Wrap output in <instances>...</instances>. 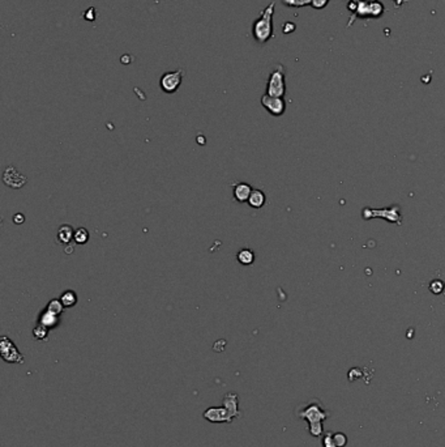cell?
<instances>
[{
	"instance_id": "1",
	"label": "cell",
	"mask_w": 445,
	"mask_h": 447,
	"mask_svg": "<svg viewBox=\"0 0 445 447\" xmlns=\"http://www.w3.org/2000/svg\"><path fill=\"white\" fill-rule=\"evenodd\" d=\"M297 416L308 422L309 434L312 437H320L324 432L322 422L331 416V412L325 409L324 405L315 399L311 403H304L299 405V408L297 409Z\"/></svg>"
},
{
	"instance_id": "12",
	"label": "cell",
	"mask_w": 445,
	"mask_h": 447,
	"mask_svg": "<svg viewBox=\"0 0 445 447\" xmlns=\"http://www.w3.org/2000/svg\"><path fill=\"white\" fill-rule=\"evenodd\" d=\"M366 211L370 212L371 214H367V216H365V218L384 216V217H387L389 221L397 222L398 225H399V222H401V214H399L398 207H393V208H389V209H381V211H374V209H366Z\"/></svg>"
},
{
	"instance_id": "4",
	"label": "cell",
	"mask_w": 445,
	"mask_h": 447,
	"mask_svg": "<svg viewBox=\"0 0 445 447\" xmlns=\"http://www.w3.org/2000/svg\"><path fill=\"white\" fill-rule=\"evenodd\" d=\"M286 93V83H285V68L282 64H277L275 68L270 72L268 84H266V93L272 97H281L284 98Z\"/></svg>"
},
{
	"instance_id": "5",
	"label": "cell",
	"mask_w": 445,
	"mask_h": 447,
	"mask_svg": "<svg viewBox=\"0 0 445 447\" xmlns=\"http://www.w3.org/2000/svg\"><path fill=\"white\" fill-rule=\"evenodd\" d=\"M0 354L2 358L8 363H24L25 361L21 352L8 336H2L0 339Z\"/></svg>"
},
{
	"instance_id": "11",
	"label": "cell",
	"mask_w": 445,
	"mask_h": 447,
	"mask_svg": "<svg viewBox=\"0 0 445 447\" xmlns=\"http://www.w3.org/2000/svg\"><path fill=\"white\" fill-rule=\"evenodd\" d=\"M252 191H254V189L251 187V184L245 183V182L232 183V195H234V199L238 203L248 202Z\"/></svg>"
},
{
	"instance_id": "25",
	"label": "cell",
	"mask_w": 445,
	"mask_h": 447,
	"mask_svg": "<svg viewBox=\"0 0 445 447\" xmlns=\"http://www.w3.org/2000/svg\"><path fill=\"white\" fill-rule=\"evenodd\" d=\"M328 3H329V0H312L311 6H312L313 8H316V10H322V8H325V7H327V4Z\"/></svg>"
},
{
	"instance_id": "15",
	"label": "cell",
	"mask_w": 445,
	"mask_h": 447,
	"mask_svg": "<svg viewBox=\"0 0 445 447\" xmlns=\"http://www.w3.org/2000/svg\"><path fill=\"white\" fill-rule=\"evenodd\" d=\"M266 203V196L264 194V191L261 190H254L252 194H251L250 199H248V205L252 207L255 209L263 208Z\"/></svg>"
},
{
	"instance_id": "27",
	"label": "cell",
	"mask_w": 445,
	"mask_h": 447,
	"mask_svg": "<svg viewBox=\"0 0 445 447\" xmlns=\"http://www.w3.org/2000/svg\"><path fill=\"white\" fill-rule=\"evenodd\" d=\"M359 2H377V0H350L349 3H359ZM394 2H396L397 6H399V4H402L406 0H394Z\"/></svg>"
},
{
	"instance_id": "14",
	"label": "cell",
	"mask_w": 445,
	"mask_h": 447,
	"mask_svg": "<svg viewBox=\"0 0 445 447\" xmlns=\"http://www.w3.org/2000/svg\"><path fill=\"white\" fill-rule=\"evenodd\" d=\"M56 236H58L59 243L67 246L73 241L74 230L71 225H68V224H63L62 227H59L58 234H56Z\"/></svg>"
},
{
	"instance_id": "17",
	"label": "cell",
	"mask_w": 445,
	"mask_h": 447,
	"mask_svg": "<svg viewBox=\"0 0 445 447\" xmlns=\"http://www.w3.org/2000/svg\"><path fill=\"white\" fill-rule=\"evenodd\" d=\"M59 300L62 301V304L64 305L65 309L73 308L74 305L77 304V300H78L77 293L74 292V290L68 289V290H65V292H63L62 294H60V298H59Z\"/></svg>"
},
{
	"instance_id": "2",
	"label": "cell",
	"mask_w": 445,
	"mask_h": 447,
	"mask_svg": "<svg viewBox=\"0 0 445 447\" xmlns=\"http://www.w3.org/2000/svg\"><path fill=\"white\" fill-rule=\"evenodd\" d=\"M275 3L272 2L265 10L261 12L259 19L254 22V37L260 44H265L273 37V13H274Z\"/></svg>"
},
{
	"instance_id": "6",
	"label": "cell",
	"mask_w": 445,
	"mask_h": 447,
	"mask_svg": "<svg viewBox=\"0 0 445 447\" xmlns=\"http://www.w3.org/2000/svg\"><path fill=\"white\" fill-rule=\"evenodd\" d=\"M183 80V71L182 69H178V71L167 72L161 78V89L164 90L165 93H175L176 90L179 89L180 84H182Z\"/></svg>"
},
{
	"instance_id": "3",
	"label": "cell",
	"mask_w": 445,
	"mask_h": 447,
	"mask_svg": "<svg viewBox=\"0 0 445 447\" xmlns=\"http://www.w3.org/2000/svg\"><path fill=\"white\" fill-rule=\"evenodd\" d=\"M349 11H352L346 28L351 26L356 17L360 19H379L384 13V6L379 2H359V3L347 4Z\"/></svg>"
},
{
	"instance_id": "13",
	"label": "cell",
	"mask_w": 445,
	"mask_h": 447,
	"mask_svg": "<svg viewBox=\"0 0 445 447\" xmlns=\"http://www.w3.org/2000/svg\"><path fill=\"white\" fill-rule=\"evenodd\" d=\"M60 315H56V314L51 313L47 309H45L42 313L39 314V318H38V324H42L44 327H46L47 329H54L60 324Z\"/></svg>"
},
{
	"instance_id": "7",
	"label": "cell",
	"mask_w": 445,
	"mask_h": 447,
	"mask_svg": "<svg viewBox=\"0 0 445 447\" xmlns=\"http://www.w3.org/2000/svg\"><path fill=\"white\" fill-rule=\"evenodd\" d=\"M203 417H204L207 421L212 422V424H231L232 417L230 416L229 411L226 409L225 407H211L208 409L204 411L203 413Z\"/></svg>"
},
{
	"instance_id": "19",
	"label": "cell",
	"mask_w": 445,
	"mask_h": 447,
	"mask_svg": "<svg viewBox=\"0 0 445 447\" xmlns=\"http://www.w3.org/2000/svg\"><path fill=\"white\" fill-rule=\"evenodd\" d=\"M50 329H47L46 327H44L42 324H37L33 329V336H34L35 340H39V342H46L47 338H49Z\"/></svg>"
},
{
	"instance_id": "9",
	"label": "cell",
	"mask_w": 445,
	"mask_h": 447,
	"mask_svg": "<svg viewBox=\"0 0 445 447\" xmlns=\"http://www.w3.org/2000/svg\"><path fill=\"white\" fill-rule=\"evenodd\" d=\"M28 178L25 177L24 174L20 173L15 166H8L3 174V182L11 189H21L22 186L26 184Z\"/></svg>"
},
{
	"instance_id": "10",
	"label": "cell",
	"mask_w": 445,
	"mask_h": 447,
	"mask_svg": "<svg viewBox=\"0 0 445 447\" xmlns=\"http://www.w3.org/2000/svg\"><path fill=\"white\" fill-rule=\"evenodd\" d=\"M222 405L229 411L230 416L234 419H240L241 412L239 409V396L236 392H227V394L223 396Z\"/></svg>"
},
{
	"instance_id": "21",
	"label": "cell",
	"mask_w": 445,
	"mask_h": 447,
	"mask_svg": "<svg viewBox=\"0 0 445 447\" xmlns=\"http://www.w3.org/2000/svg\"><path fill=\"white\" fill-rule=\"evenodd\" d=\"M333 441L337 447H346L349 439H347V435L345 433L337 432L333 433Z\"/></svg>"
},
{
	"instance_id": "22",
	"label": "cell",
	"mask_w": 445,
	"mask_h": 447,
	"mask_svg": "<svg viewBox=\"0 0 445 447\" xmlns=\"http://www.w3.org/2000/svg\"><path fill=\"white\" fill-rule=\"evenodd\" d=\"M430 290L433 294H440L444 290V283L441 280H433L430 283Z\"/></svg>"
},
{
	"instance_id": "23",
	"label": "cell",
	"mask_w": 445,
	"mask_h": 447,
	"mask_svg": "<svg viewBox=\"0 0 445 447\" xmlns=\"http://www.w3.org/2000/svg\"><path fill=\"white\" fill-rule=\"evenodd\" d=\"M289 7H304L312 3V0H282Z\"/></svg>"
},
{
	"instance_id": "16",
	"label": "cell",
	"mask_w": 445,
	"mask_h": 447,
	"mask_svg": "<svg viewBox=\"0 0 445 447\" xmlns=\"http://www.w3.org/2000/svg\"><path fill=\"white\" fill-rule=\"evenodd\" d=\"M255 251L251 250V248H241L240 251H238L236 254V260L241 264V266H252L255 262Z\"/></svg>"
},
{
	"instance_id": "18",
	"label": "cell",
	"mask_w": 445,
	"mask_h": 447,
	"mask_svg": "<svg viewBox=\"0 0 445 447\" xmlns=\"http://www.w3.org/2000/svg\"><path fill=\"white\" fill-rule=\"evenodd\" d=\"M89 232H88L87 228H78V229L74 230V242L77 245H85V243L89 241Z\"/></svg>"
},
{
	"instance_id": "20",
	"label": "cell",
	"mask_w": 445,
	"mask_h": 447,
	"mask_svg": "<svg viewBox=\"0 0 445 447\" xmlns=\"http://www.w3.org/2000/svg\"><path fill=\"white\" fill-rule=\"evenodd\" d=\"M46 309L49 311H51V313L56 314V315H60V314H62L63 311H64L65 308H64V305L62 304V301H60V300H51V301H50L49 304H47Z\"/></svg>"
},
{
	"instance_id": "26",
	"label": "cell",
	"mask_w": 445,
	"mask_h": 447,
	"mask_svg": "<svg viewBox=\"0 0 445 447\" xmlns=\"http://www.w3.org/2000/svg\"><path fill=\"white\" fill-rule=\"evenodd\" d=\"M24 221H25V216L22 213H16L15 216H13V222H15L16 225H21V224H24Z\"/></svg>"
},
{
	"instance_id": "8",
	"label": "cell",
	"mask_w": 445,
	"mask_h": 447,
	"mask_svg": "<svg viewBox=\"0 0 445 447\" xmlns=\"http://www.w3.org/2000/svg\"><path fill=\"white\" fill-rule=\"evenodd\" d=\"M261 105L273 117H281L285 113V110H286V102L281 97H272L268 96V94H264L261 97Z\"/></svg>"
},
{
	"instance_id": "24",
	"label": "cell",
	"mask_w": 445,
	"mask_h": 447,
	"mask_svg": "<svg viewBox=\"0 0 445 447\" xmlns=\"http://www.w3.org/2000/svg\"><path fill=\"white\" fill-rule=\"evenodd\" d=\"M322 447H337L333 441V433L328 432L322 438Z\"/></svg>"
}]
</instances>
